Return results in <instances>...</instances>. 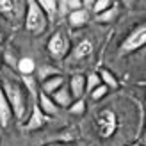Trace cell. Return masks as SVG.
I'll use <instances>...</instances> for the list:
<instances>
[{"label": "cell", "instance_id": "ac0fdd59", "mask_svg": "<svg viewBox=\"0 0 146 146\" xmlns=\"http://www.w3.org/2000/svg\"><path fill=\"white\" fill-rule=\"evenodd\" d=\"M16 70L21 73V75H32L36 71V62H34L32 57H21V59H18Z\"/></svg>", "mask_w": 146, "mask_h": 146}, {"label": "cell", "instance_id": "8992f818", "mask_svg": "<svg viewBox=\"0 0 146 146\" xmlns=\"http://www.w3.org/2000/svg\"><path fill=\"white\" fill-rule=\"evenodd\" d=\"M118 128V116L111 109H104L96 114V132L102 139L112 137Z\"/></svg>", "mask_w": 146, "mask_h": 146}, {"label": "cell", "instance_id": "1f68e13d", "mask_svg": "<svg viewBox=\"0 0 146 146\" xmlns=\"http://www.w3.org/2000/svg\"><path fill=\"white\" fill-rule=\"evenodd\" d=\"M2 64H4V61H2V54H0V70H2Z\"/></svg>", "mask_w": 146, "mask_h": 146}, {"label": "cell", "instance_id": "83f0119b", "mask_svg": "<svg viewBox=\"0 0 146 146\" xmlns=\"http://www.w3.org/2000/svg\"><path fill=\"white\" fill-rule=\"evenodd\" d=\"M134 2H135V0H121V5L123 7H132Z\"/></svg>", "mask_w": 146, "mask_h": 146}, {"label": "cell", "instance_id": "9a60e30c", "mask_svg": "<svg viewBox=\"0 0 146 146\" xmlns=\"http://www.w3.org/2000/svg\"><path fill=\"white\" fill-rule=\"evenodd\" d=\"M36 4L45 11V14L50 20V23L59 16V4H57V0H36Z\"/></svg>", "mask_w": 146, "mask_h": 146}, {"label": "cell", "instance_id": "5b68a950", "mask_svg": "<svg viewBox=\"0 0 146 146\" xmlns=\"http://www.w3.org/2000/svg\"><path fill=\"white\" fill-rule=\"evenodd\" d=\"M27 0H0V16L11 25L23 23Z\"/></svg>", "mask_w": 146, "mask_h": 146}, {"label": "cell", "instance_id": "d6986e66", "mask_svg": "<svg viewBox=\"0 0 146 146\" xmlns=\"http://www.w3.org/2000/svg\"><path fill=\"white\" fill-rule=\"evenodd\" d=\"M21 86L25 87V91L31 94V96L36 98V94H38V82H36V78L32 75H21Z\"/></svg>", "mask_w": 146, "mask_h": 146}, {"label": "cell", "instance_id": "d4e9b609", "mask_svg": "<svg viewBox=\"0 0 146 146\" xmlns=\"http://www.w3.org/2000/svg\"><path fill=\"white\" fill-rule=\"evenodd\" d=\"M2 61L7 64V66H11V68H16V66H18V59H16V55L11 54L9 50H7V52L2 55Z\"/></svg>", "mask_w": 146, "mask_h": 146}, {"label": "cell", "instance_id": "7a4b0ae2", "mask_svg": "<svg viewBox=\"0 0 146 146\" xmlns=\"http://www.w3.org/2000/svg\"><path fill=\"white\" fill-rule=\"evenodd\" d=\"M50 25V20L45 11L36 4V0H27V11L23 18V27L31 36H41L46 32Z\"/></svg>", "mask_w": 146, "mask_h": 146}, {"label": "cell", "instance_id": "6da1fadb", "mask_svg": "<svg viewBox=\"0 0 146 146\" xmlns=\"http://www.w3.org/2000/svg\"><path fill=\"white\" fill-rule=\"evenodd\" d=\"M0 87H2V91L5 94L7 102H9L11 105V111H13V116L16 121H23L25 116H27V111H29V94L25 91V87L18 84V82H11V80H4L2 84H0Z\"/></svg>", "mask_w": 146, "mask_h": 146}, {"label": "cell", "instance_id": "277c9868", "mask_svg": "<svg viewBox=\"0 0 146 146\" xmlns=\"http://www.w3.org/2000/svg\"><path fill=\"white\" fill-rule=\"evenodd\" d=\"M146 46V21L137 23L119 45V55H130Z\"/></svg>", "mask_w": 146, "mask_h": 146}, {"label": "cell", "instance_id": "7c38bea8", "mask_svg": "<svg viewBox=\"0 0 146 146\" xmlns=\"http://www.w3.org/2000/svg\"><path fill=\"white\" fill-rule=\"evenodd\" d=\"M41 87H39V91H43L45 94H52L57 91V89H61L62 86H66V80H64V75H61V73H57V75H52V77H48L45 78L43 82H39Z\"/></svg>", "mask_w": 146, "mask_h": 146}, {"label": "cell", "instance_id": "603a6c76", "mask_svg": "<svg viewBox=\"0 0 146 146\" xmlns=\"http://www.w3.org/2000/svg\"><path fill=\"white\" fill-rule=\"evenodd\" d=\"M111 5H112V2H111V0H96V2L93 4V7H91V13H94V14H100V13H104L105 9H109Z\"/></svg>", "mask_w": 146, "mask_h": 146}, {"label": "cell", "instance_id": "f1b7e54d", "mask_svg": "<svg viewBox=\"0 0 146 146\" xmlns=\"http://www.w3.org/2000/svg\"><path fill=\"white\" fill-rule=\"evenodd\" d=\"M43 146H68V144H64L61 141H57V143H46V144H43Z\"/></svg>", "mask_w": 146, "mask_h": 146}, {"label": "cell", "instance_id": "cb8c5ba5", "mask_svg": "<svg viewBox=\"0 0 146 146\" xmlns=\"http://www.w3.org/2000/svg\"><path fill=\"white\" fill-rule=\"evenodd\" d=\"M57 71L55 68H52V66H41L39 68V71H38V78H39V82H43L45 78H48V77H52V75H57Z\"/></svg>", "mask_w": 146, "mask_h": 146}, {"label": "cell", "instance_id": "8fae6325", "mask_svg": "<svg viewBox=\"0 0 146 146\" xmlns=\"http://www.w3.org/2000/svg\"><path fill=\"white\" fill-rule=\"evenodd\" d=\"M36 104H38V107L41 109V112L45 114L46 118H52V116H55L59 112V107L55 105L52 96H50V94H45L43 91H38V94H36Z\"/></svg>", "mask_w": 146, "mask_h": 146}, {"label": "cell", "instance_id": "30bf717a", "mask_svg": "<svg viewBox=\"0 0 146 146\" xmlns=\"http://www.w3.org/2000/svg\"><path fill=\"white\" fill-rule=\"evenodd\" d=\"M68 89L71 93L73 100H80L86 94V75L84 73H73L68 82Z\"/></svg>", "mask_w": 146, "mask_h": 146}, {"label": "cell", "instance_id": "9c48e42d", "mask_svg": "<svg viewBox=\"0 0 146 146\" xmlns=\"http://www.w3.org/2000/svg\"><path fill=\"white\" fill-rule=\"evenodd\" d=\"M89 18H91V11L84 9V7H80V9H75V11H70L68 16H66V21L71 29H82L89 23Z\"/></svg>", "mask_w": 146, "mask_h": 146}, {"label": "cell", "instance_id": "d6a6232c", "mask_svg": "<svg viewBox=\"0 0 146 146\" xmlns=\"http://www.w3.org/2000/svg\"><path fill=\"white\" fill-rule=\"evenodd\" d=\"M144 144H146V130H144Z\"/></svg>", "mask_w": 146, "mask_h": 146}, {"label": "cell", "instance_id": "f546056e", "mask_svg": "<svg viewBox=\"0 0 146 146\" xmlns=\"http://www.w3.org/2000/svg\"><path fill=\"white\" fill-rule=\"evenodd\" d=\"M128 146H146L144 143H132V144H128Z\"/></svg>", "mask_w": 146, "mask_h": 146}, {"label": "cell", "instance_id": "4dcf8cb0", "mask_svg": "<svg viewBox=\"0 0 146 146\" xmlns=\"http://www.w3.org/2000/svg\"><path fill=\"white\" fill-rule=\"evenodd\" d=\"M4 43V34H2V31H0V45Z\"/></svg>", "mask_w": 146, "mask_h": 146}, {"label": "cell", "instance_id": "ffe728a7", "mask_svg": "<svg viewBox=\"0 0 146 146\" xmlns=\"http://www.w3.org/2000/svg\"><path fill=\"white\" fill-rule=\"evenodd\" d=\"M100 82V77H98V71H89L86 75V94H89L94 87H98Z\"/></svg>", "mask_w": 146, "mask_h": 146}, {"label": "cell", "instance_id": "52a82bcc", "mask_svg": "<svg viewBox=\"0 0 146 146\" xmlns=\"http://www.w3.org/2000/svg\"><path fill=\"white\" fill-rule=\"evenodd\" d=\"M93 52H94L93 43L89 39H80L77 45L70 50L68 57L64 59V61H66V66H77V64L87 61L93 55Z\"/></svg>", "mask_w": 146, "mask_h": 146}, {"label": "cell", "instance_id": "e0dca14e", "mask_svg": "<svg viewBox=\"0 0 146 146\" xmlns=\"http://www.w3.org/2000/svg\"><path fill=\"white\" fill-rule=\"evenodd\" d=\"M118 14H119L118 4H112L109 9H105L104 13H100V14H94V16H96V21H98V23H112V21L118 18Z\"/></svg>", "mask_w": 146, "mask_h": 146}, {"label": "cell", "instance_id": "7402d4cb", "mask_svg": "<svg viewBox=\"0 0 146 146\" xmlns=\"http://www.w3.org/2000/svg\"><path fill=\"white\" fill-rule=\"evenodd\" d=\"M107 94H109V87L104 86V84H100L98 87H94V89L89 93V96H91L94 102H98V100H102V98H105Z\"/></svg>", "mask_w": 146, "mask_h": 146}, {"label": "cell", "instance_id": "44dd1931", "mask_svg": "<svg viewBox=\"0 0 146 146\" xmlns=\"http://www.w3.org/2000/svg\"><path fill=\"white\" fill-rule=\"evenodd\" d=\"M70 112L75 114V116H82L86 112V100L80 98V100H73V104L70 105Z\"/></svg>", "mask_w": 146, "mask_h": 146}, {"label": "cell", "instance_id": "4316f807", "mask_svg": "<svg viewBox=\"0 0 146 146\" xmlns=\"http://www.w3.org/2000/svg\"><path fill=\"white\" fill-rule=\"evenodd\" d=\"M96 2V0H80V4H82V7L84 9H87V11H91V7H93V4Z\"/></svg>", "mask_w": 146, "mask_h": 146}, {"label": "cell", "instance_id": "484cf974", "mask_svg": "<svg viewBox=\"0 0 146 146\" xmlns=\"http://www.w3.org/2000/svg\"><path fill=\"white\" fill-rule=\"evenodd\" d=\"M82 4H80V0H66V9L68 11H75V9H80Z\"/></svg>", "mask_w": 146, "mask_h": 146}, {"label": "cell", "instance_id": "ba28073f", "mask_svg": "<svg viewBox=\"0 0 146 146\" xmlns=\"http://www.w3.org/2000/svg\"><path fill=\"white\" fill-rule=\"evenodd\" d=\"M31 107H32L31 109V114H29V118H27V123L23 125L25 132H36V130H41L43 127L46 125V121H48V118L41 112V109L38 107L36 102H34Z\"/></svg>", "mask_w": 146, "mask_h": 146}, {"label": "cell", "instance_id": "3957f363", "mask_svg": "<svg viewBox=\"0 0 146 146\" xmlns=\"http://www.w3.org/2000/svg\"><path fill=\"white\" fill-rule=\"evenodd\" d=\"M71 50V43H70V38L68 34L64 31H55L52 36H50V39L46 43V52L50 55V59L55 61V62H61L68 57Z\"/></svg>", "mask_w": 146, "mask_h": 146}, {"label": "cell", "instance_id": "5bb4252c", "mask_svg": "<svg viewBox=\"0 0 146 146\" xmlns=\"http://www.w3.org/2000/svg\"><path fill=\"white\" fill-rule=\"evenodd\" d=\"M52 100L55 102V105L59 109H70V105L73 104V96L68 89V86H62L61 89H57L52 94Z\"/></svg>", "mask_w": 146, "mask_h": 146}, {"label": "cell", "instance_id": "2e32d148", "mask_svg": "<svg viewBox=\"0 0 146 146\" xmlns=\"http://www.w3.org/2000/svg\"><path fill=\"white\" fill-rule=\"evenodd\" d=\"M98 77H100V82L107 86L109 87V91H116L119 87V82H118V78H116V75L111 71V70H107V68H100L98 70Z\"/></svg>", "mask_w": 146, "mask_h": 146}, {"label": "cell", "instance_id": "4fadbf2b", "mask_svg": "<svg viewBox=\"0 0 146 146\" xmlns=\"http://www.w3.org/2000/svg\"><path fill=\"white\" fill-rule=\"evenodd\" d=\"M13 118L14 116H13V111H11V105H9V102H7V98H5L2 87H0V127L9 128Z\"/></svg>", "mask_w": 146, "mask_h": 146}]
</instances>
